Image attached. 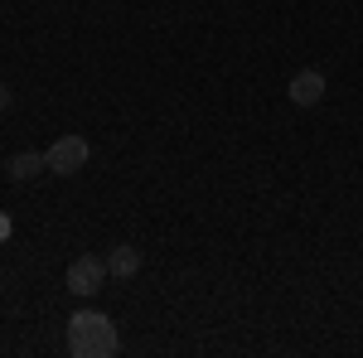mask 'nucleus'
<instances>
[{"instance_id":"nucleus-7","label":"nucleus","mask_w":363,"mask_h":358,"mask_svg":"<svg viewBox=\"0 0 363 358\" xmlns=\"http://www.w3.org/2000/svg\"><path fill=\"white\" fill-rule=\"evenodd\" d=\"M10 233H15V223H10V213H0V242H5Z\"/></svg>"},{"instance_id":"nucleus-2","label":"nucleus","mask_w":363,"mask_h":358,"mask_svg":"<svg viewBox=\"0 0 363 358\" xmlns=\"http://www.w3.org/2000/svg\"><path fill=\"white\" fill-rule=\"evenodd\" d=\"M44 160H49V169H54V174H78V169L92 160V145H87V136L68 131V136H58L54 145L44 150Z\"/></svg>"},{"instance_id":"nucleus-8","label":"nucleus","mask_w":363,"mask_h":358,"mask_svg":"<svg viewBox=\"0 0 363 358\" xmlns=\"http://www.w3.org/2000/svg\"><path fill=\"white\" fill-rule=\"evenodd\" d=\"M5 107H10V87L0 83V111H5Z\"/></svg>"},{"instance_id":"nucleus-1","label":"nucleus","mask_w":363,"mask_h":358,"mask_svg":"<svg viewBox=\"0 0 363 358\" xmlns=\"http://www.w3.org/2000/svg\"><path fill=\"white\" fill-rule=\"evenodd\" d=\"M116 349H121V339H116V325L107 315L78 310V315L68 320V354L73 358H112Z\"/></svg>"},{"instance_id":"nucleus-3","label":"nucleus","mask_w":363,"mask_h":358,"mask_svg":"<svg viewBox=\"0 0 363 358\" xmlns=\"http://www.w3.org/2000/svg\"><path fill=\"white\" fill-rule=\"evenodd\" d=\"M107 276H112V272H107V262L92 257V252H83V257L68 262V291H73V296H97Z\"/></svg>"},{"instance_id":"nucleus-6","label":"nucleus","mask_w":363,"mask_h":358,"mask_svg":"<svg viewBox=\"0 0 363 358\" xmlns=\"http://www.w3.org/2000/svg\"><path fill=\"white\" fill-rule=\"evenodd\" d=\"M107 272H112V276H136L140 272V252L131 247V242H121V247L107 257Z\"/></svg>"},{"instance_id":"nucleus-4","label":"nucleus","mask_w":363,"mask_h":358,"mask_svg":"<svg viewBox=\"0 0 363 358\" xmlns=\"http://www.w3.org/2000/svg\"><path fill=\"white\" fill-rule=\"evenodd\" d=\"M325 92H330V83H325L320 68H301V73L286 83V97H291L296 107H315V102H325Z\"/></svg>"},{"instance_id":"nucleus-5","label":"nucleus","mask_w":363,"mask_h":358,"mask_svg":"<svg viewBox=\"0 0 363 358\" xmlns=\"http://www.w3.org/2000/svg\"><path fill=\"white\" fill-rule=\"evenodd\" d=\"M49 160H44V150H20V155H10V179H34V174H44Z\"/></svg>"}]
</instances>
